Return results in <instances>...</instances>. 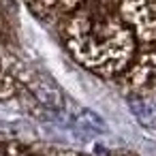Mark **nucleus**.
<instances>
[{
    "label": "nucleus",
    "instance_id": "nucleus-1",
    "mask_svg": "<svg viewBox=\"0 0 156 156\" xmlns=\"http://www.w3.org/2000/svg\"><path fill=\"white\" fill-rule=\"evenodd\" d=\"M103 120L92 113V111H81L75 120H73V130L81 137V139H88V137H94L98 133H103Z\"/></svg>",
    "mask_w": 156,
    "mask_h": 156
},
{
    "label": "nucleus",
    "instance_id": "nucleus-3",
    "mask_svg": "<svg viewBox=\"0 0 156 156\" xmlns=\"http://www.w3.org/2000/svg\"><path fill=\"white\" fill-rule=\"evenodd\" d=\"M32 92H37L39 101H41L45 107H60V105H62V94H60L54 86H49V83H34Z\"/></svg>",
    "mask_w": 156,
    "mask_h": 156
},
{
    "label": "nucleus",
    "instance_id": "nucleus-5",
    "mask_svg": "<svg viewBox=\"0 0 156 156\" xmlns=\"http://www.w3.org/2000/svg\"><path fill=\"white\" fill-rule=\"evenodd\" d=\"M20 156H41V154H32V152H28L26 147H22V154Z\"/></svg>",
    "mask_w": 156,
    "mask_h": 156
},
{
    "label": "nucleus",
    "instance_id": "nucleus-4",
    "mask_svg": "<svg viewBox=\"0 0 156 156\" xmlns=\"http://www.w3.org/2000/svg\"><path fill=\"white\" fill-rule=\"evenodd\" d=\"M20 154H22V145L0 141V156H20Z\"/></svg>",
    "mask_w": 156,
    "mask_h": 156
},
{
    "label": "nucleus",
    "instance_id": "nucleus-2",
    "mask_svg": "<svg viewBox=\"0 0 156 156\" xmlns=\"http://www.w3.org/2000/svg\"><path fill=\"white\" fill-rule=\"evenodd\" d=\"M130 111L145 128H156V105L135 98V101H130Z\"/></svg>",
    "mask_w": 156,
    "mask_h": 156
}]
</instances>
